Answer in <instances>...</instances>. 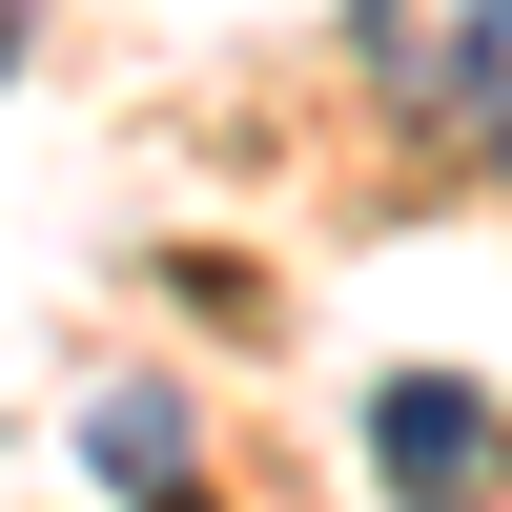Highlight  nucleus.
<instances>
[{"label": "nucleus", "mask_w": 512, "mask_h": 512, "mask_svg": "<svg viewBox=\"0 0 512 512\" xmlns=\"http://www.w3.org/2000/svg\"><path fill=\"white\" fill-rule=\"evenodd\" d=\"M369 82L390 103H431V123H472V144L512 164V0H369Z\"/></svg>", "instance_id": "2"}, {"label": "nucleus", "mask_w": 512, "mask_h": 512, "mask_svg": "<svg viewBox=\"0 0 512 512\" xmlns=\"http://www.w3.org/2000/svg\"><path fill=\"white\" fill-rule=\"evenodd\" d=\"M0 62H21V21H0Z\"/></svg>", "instance_id": "4"}, {"label": "nucleus", "mask_w": 512, "mask_h": 512, "mask_svg": "<svg viewBox=\"0 0 512 512\" xmlns=\"http://www.w3.org/2000/svg\"><path fill=\"white\" fill-rule=\"evenodd\" d=\"M82 472H103L123 512H164V472H185V390H103V410H82Z\"/></svg>", "instance_id": "3"}, {"label": "nucleus", "mask_w": 512, "mask_h": 512, "mask_svg": "<svg viewBox=\"0 0 512 512\" xmlns=\"http://www.w3.org/2000/svg\"><path fill=\"white\" fill-rule=\"evenodd\" d=\"M369 472H390V512H512V410L472 369H390L369 390Z\"/></svg>", "instance_id": "1"}]
</instances>
